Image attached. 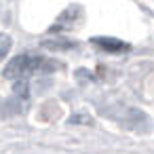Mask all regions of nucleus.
<instances>
[{"label":"nucleus","mask_w":154,"mask_h":154,"mask_svg":"<svg viewBox=\"0 0 154 154\" xmlns=\"http://www.w3.org/2000/svg\"><path fill=\"white\" fill-rule=\"evenodd\" d=\"M15 93L21 95V97L28 95V85H26V80H17V82H15Z\"/></svg>","instance_id":"20e7f679"},{"label":"nucleus","mask_w":154,"mask_h":154,"mask_svg":"<svg viewBox=\"0 0 154 154\" xmlns=\"http://www.w3.org/2000/svg\"><path fill=\"white\" fill-rule=\"evenodd\" d=\"M95 42H99L101 47H108V51H125L127 49V45H122V42H116V40H95Z\"/></svg>","instance_id":"f03ea898"},{"label":"nucleus","mask_w":154,"mask_h":154,"mask_svg":"<svg viewBox=\"0 0 154 154\" xmlns=\"http://www.w3.org/2000/svg\"><path fill=\"white\" fill-rule=\"evenodd\" d=\"M40 63H45V59L40 57H30V55H19L15 59H11V63L5 68V78L9 80H23L26 76L34 74V72H40Z\"/></svg>","instance_id":"f257e3e1"},{"label":"nucleus","mask_w":154,"mask_h":154,"mask_svg":"<svg viewBox=\"0 0 154 154\" xmlns=\"http://www.w3.org/2000/svg\"><path fill=\"white\" fill-rule=\"evenodd\" d=\"M11 49V38L7 34H0V57H5Z\"/></svg>","instance_id":"7ed1b4c3"}]
</instances>
